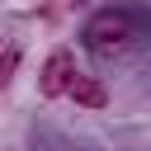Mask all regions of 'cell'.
Returning <instances> with one entry per match:
<instances>
[{"mask_svg":"<svg viewBox=\"0 0 151 151\" xmlns=\"http://www.w3.org/2000/svg\"><path fill=\"white\" fill-rule=\"evenodd\" d=\"M66 94H71L76 104H85V109H104V104H109L104 85H99L94 76H80V71H76V80H71V90H66Z\"/></svg>","mask_w":151,"mask_h":151,"instance_id":"obj_3","label":"cell"},{"mask_svg":"<svg viewBox=\"0 0 151 151\" xmlns=\"http://www.w3.org/2000/svg\"><path fill=\"white\" fill-rule=\"evenodd\" d=\"M14 61H19V52L9 47V52H5V61H0V80H9V71H14Z\"/></svg>","mask_w":151,"mask_h":151,"instance_id":"obj_4","label":"cell"},{"mask_svg":"<svg viewBox=\"0 0 151 151\" xmlns=\"http://www.w3.org/2000/svg\"><path fill=\"white\" fill-rule=\"evenodd\" d=\"M80 38H85V52H90V57L113 61V57H123V52L132 47L137 24H132V14H123V9H99V14L80 28Z\"/></svg>","mask_w":151,"mask_h":151,"instance_id":"obj_1","label":"cell"},{"mask_svg":"<svg viewBox=\"0 0 151 151\" xmlns=\"http://www.w3.org/2000/svg\"><path fill=\"white\" fill-rule=\"evenodd\" d=\"M71 80H76V57L71 52H52L47 61H42V76H38V90L47 94V99H57V94H66L71 90Z\"/></svg>","mask_w":151,"mask_h":151,"instance_id":"obj_2","label":"cell"}]
</instances>
